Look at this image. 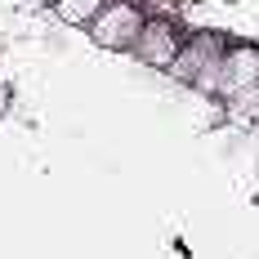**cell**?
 <instances>
[{
    "instance_id": "6",
    "label": "cell",
    "mask_w": 259,
    "mask_h": 259,
    "mask_svg": "<svg viewBox=\"0 0 259 259\" xmlns=\"http://www.w3.org/2000/svg\"><path fill=\"white\" fill-rule=\"evenodd\" d=\"M103 5L107 0H54V18L63 27H90Z\"/></svg>"
},
{
    "instance_id": "1",
    "label": "cell",
    "mask_w": 259,
    "mask_h": 259,
    "mask_svg": "<svg viewBox=\"0 0 259 259\" xmlns=\"http://www.w3.org/2000/svg\"><path fill=\"white\" fill-rule=\"evenodd\" d=\"M224 50H228V36L224 31H188L179 45V58L170 63V72L165 76L183 85V90H192L197 99H214L219 94V67H224Z\"/></svg>"
},
{
    "instance_id": "4",
    "label": "cell",
    "mask_w": 259,
    "mask_h": 259,
    "mask_svg": "<svg viewBox=\"0 0 259 259\" xmlns=\"http://www.w3.org/2000/svg\"><path fill=\"white\" fill-rule=\"evenodd\" d=\"M259 85V45L255 40H228L224 67H219V94L214 99H233L237 90Z\"/></svg>"
},
{
    "instance_id": "7",
    "label": "cell",
    "mask_w": 259,
    "mask_h": 259,
    "mask_svg": "<svg viewBox=\"0 0 259 259\" xmlns=\"http://www.w3.org/2000/svg\"><path fill=\"white\" fill-rule=\"evenodd\" d=\"M23 5H36V9H54V0H23Z\"/></svg>"
},
{
    "instance_id": "5",
    "label": "cell",
    "mask_w": 259,
    "mask_h": 259,
    "mask_svg": "<svg viewBox=\"0 0 259 259\" xmlns=\"http://www.w3.org/2000/svg\"><path fill=\"white\" fill-rule=\"evenodd\" d=\"M219 103H224V116L233 125H259V85H246L233 99H219Z\"/></svg>"
},
{
    "instance_id": "2",
    "label": "cell",
    "mask_w": 259,
    "mask_h": 259,
    "mask_svg": "<svg viewBox=\"0 0 259 259\" xmlns=\"http://www.w3.org/2000/svg\"><path fill=\"white\" fill-rule=\"evenodd\" d=\"M143 23H148V14H143L139 0H107L99 9V18L85 27V36L107 54H130L139 31H143Z\"/></svg>"
},
{
    "instance_id": "3",
    "label": "cell",
    "mask_w": 259,
    "mask_h": 259,
    "mask_svg": "<svg viewBox=\"0 0 259 259\" xmlns=\"http://www.w3.org/2000/svg\"><path fill=\"white\" fill-rule=\"evenodd\" d=\"M183 31L175 18H148L143 23V31H139V40H134V50H130V58L139 63V67H148V72H170V63L179 58V45H183Z\"/></svg>"
}]
</instances>
